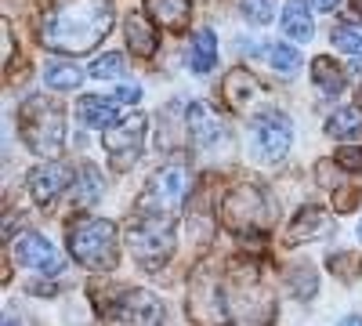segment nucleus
Listing matches in <instances>:
<instances>
[{"instance_id": "473e14b6", "label": "nucleus", "mask_w": 362, "mask_h": 326, "mask_svg": "<svg viewBox=\"0 0 362 326\" xmlns=\"http://www.w3.org/2000/svg\"><path fill=\"white\" fill-rule=\"evenodd\" d=\"M116 98H119V102H138V98H141V87H138V83H119Z\"/></svg>"}, {"instance_id": "4c0bfd02", "label": "nucleus", "mask_w": 362, "mask_h": 326, "mask_svg": "<svg viewBox=\"0 0 362 326\" xmlns=\"http://www.w3.org/2000/svg\"><path fill=\"white\" fill-rule=\"evenodd\" d=\"M358 240H362V221H358Z\"/></svg>"}, {"instance_id": "f257e3e1", "label": "nucleus", "mask_w": 362, "mask_h": 326, "mask_svg": "<svg viewBox=\"0 0 362 326\" xmlns=\"http://www.w3.org/2000/svg\"><path fill=\"white\" fill-rule=\"evenodd\" d=\"M112 29L109 0H51L40 18V40L51 51L83 54L98 47Z\"/></svg>"}, {"instance_id": "2eb2a0df", "label": "nucleus", "mask_w": 362, "mask_h": 326, "mask_svg": "<svg viewBox=\"0 0 362 326\" xmlns=\"http://www.w3.org/2000/svg\"><path fill=\"white\" fill-rule=\"evenodd\" d=\"M185 131L192 134L196 145H214V141H221L225 124H221V116L210 109L206 102H192L189 112H185Z\"/></svg>"}, {"instance_id": "1a4fd4ad", "label": "nucleus", "mask_w": 362, "mask_h": 326, "mask_svg": "<svg viewBox=\"0 0 362 326\" xmlns=\"http://www.w3.org/2000/svg\"><path fill=\"white\" fill-rule=\"evenodd\" d=\"M185 199H189V174H185V167L170 163V167H163V170H156L153 177H148L138 206L141 211H156V214L177 218Z\"/></svg>"}, {"instance_id": "2f4dec72", "label": "nucleus", "mask_w": 362, "mask_h": 326, "mask_svg": "<svg viewBox=\"0 0 362 326\" xmlns=\"http://www.w3.org/2000/svg\"><path fill=\"white\" fill-rule=\"evenodd\" d=\"M334 163H341L344 170H358L362 174V145H341Z\"/></svg>"}, {"instance_id": "f3484780", "label": "nucleus", "mask_w": 362, "mask_h": 326, "mask_svg": "<svg viewBox=\"0 0 362 326\" xmlns=\"http://www.w3.org/2000/svg\"><path fill=\"white\" fill-rule=\"evenodd\" d=\"M116 102H119V98L83 95L80 105H76V112H80V120H83L90 131H109V127H116V120H119V105H116Z\"/></svg>"}, {"instance_id": "39448f33", "label": "nucleus", "mask_w": 362, "mask_h": 326, "mask_svg": "<svg viewBox=\"0 0 362 326\" xmlns=\"http://www.w3.org/2000/svg\"><path fill=\"white\" fill-rule=\"evenodd\" d=\"M18 131L40 160H58L66 149V109L44 95L29 98L18 109Z\"/></svg>"}, {"instance_id": "dca6fc26", "label": "nucleus", "mask_w": 362, "mask_h": 326, "mask_svg": "<svg viewBox=\"0 0 362 326\" xmlns=\"http://www.w3.org/2000/svg\"><path fill=\"white\" fill-rule=\"evenodd\" d=\"M105 196V177L95 163H80V170L73 174V206L76 211H87Z\"/></svg>"}, {"instance_id": "e433bc0d", "label": "nucleus", "mask_w": 362, "mask_h": 326, "mask_svg": "<svg viewBox=\"0 0 362 326\" xmlns=\"http://www.w3.org/2000/svg\"><path fill=\"white\" fill-rule=\"evenodd\" d=\"M341 326H362V315H348V319H344Z\"/></svg>"}, {"instance_id": "0eeeda50", "label": "nucleus", "mask_w": 362, "mask_h": 326, "mask_svg": "<svg viewBox=\"0 0 362 326\" xmlns=\"http://www.w3.org/2000/svg\"><path fill=\"white\" fill-rule=\"evenodd\" d=\"M98 315L102 326H163V305L148 290H116Z\"/></svg>"}, {"instance_id": "c756f323", "label": "nucleus", "mask_w": 362, "mask_h": 326, "mask_svg": "<svg viewBox=\"0 0 362 326\" xmlns=\"http://www.w3.org/2000/svg\"><path fill=\"white\" fill-rule=\"evenodd\" d=\"M119 73H124V54H102L90 62V76L95 80H112Z\"/></svg>"}, {"instance_id": "5701e85b", "label": "nucleus", "mask_w": 362, "mask_h": 326, "mask_svg": "<svg viewBox=\"0 0 362 326\" xmlns=\"http://www.w3.org/2000/svg\"><path fill=\"white\" fill-rule=\"evenodd\" d=\"M312 80H315V87L322 95H341L344 91V69L329 54H319L312 62Z\"/></svg>"}, {"instance_id": "4be33fe9", "label": "nucleus", "mask_w": 362, "mask_h": 326, "mask_svg": "<svg viewBox=\"0 0 362 326\" xmlns=\"http://www.w3.org/2000/svg\"><path fill=\"white\" fill-rule=\"evenodd\" d=\"M283 29H286V37L290 40H312V33H315V22H312V15H308V8H305V0H290V4L283 8Z\"/></svg>"}, {"instance_id": "72a5a7b5", "label": "nucleus", "mask_w": 362, "mask_h": 326, "mask_svg": "<svg viewBox=\"0 0 362 326\" xmlns=\"http://www.w3.org/2000/svg\"><path fill=\"white\" fill-rule=\"evenodd\" d=\"M355 203H358V192H355V189H341V199H337V211H351Z\"/></svg>"}, {"instance_id": "a211bd4d", "label": "nucleus", "mask_w": 362, "mask_h": 326, "mask_svg": "<svg viewBox=\"0 0 362 326\" xmlns=\"http://www.w3.org/2000/svg\"><path fill=\"white\" fill-rule=\"evenodd\" d=\"M124 33H127V47H131L134 54H141V58L156 54L160 37H156L153 22H148L145 15H127V18H124Z\"/></svg>"}, {"instance_id": "a878e982", "label": "nucleus", "mask_w": 362, "mask_h": 326, "mask_svg": "<svg viewBox=\"0 0 362 326\" xmlns=\"http://www.w3.org/2000/svg\"><path fill=\"white\" fill-rule=\"evenodd\" d=\"M83 73L69 62H47L44 66V83L54 87V91H73V87H80Z\"/></svg>"}, {"instance_id": "58836bf2", "label": "nucleus", "mask_w": 362, "mask_h": 326, "mask_svg": "<svg viewBox=\"0 0 362 326\" xmlns=\"http://www.w3.org/2000/svg\"><path fill=\"white\" fill-rule=\"evenodd\" d=\"M358 8H362V0H358Z\"/></svg>"}, {"instance_id": "7ed1b4c3", "label": "nucleus", "mask_w": 362, "mask_h": 326, "mask_svg": "<svg viewBox=\"0 0 362 326\" xmlns=\"http://www.w3.org/2000/svg\"><path fill=\"white\" fill-rule=\"evenodd\" d=\"M276 214L279 203L254 182H239L221 196V225L239 240H261Z\"/></svg>"}, {"instance_id": "4468645a", "label": "nucleus", "mask_w": 362, "mask_h": 326, "mask_svg": "<svg viewBox=\"0 0 362 326\" xmlns=\"http://www.w3.org/2000/svg\"><path fill=\"white\" fill-rule=\"evenodd\" d=\"M329 228H334V218H329L322 206H300V211L293 214V221H290V228H286V243L297 247V243L319 240V235H326Z\"/></svg>"}, {"instance_id": "6e6552de", "label": "nucleus", "mask_w": 362, "mask_h": 326, "mask_svg": "<svg viewBox=\"0 0 362 326\" xmlns=\"http://www.w3.org/2000/svg\"><path fill=\"white\" fill-rule=\"evenodd\" d=\"M189 315L199 326H221L228 322L225 315V298H221V279L214 261H203L189 279Z\"/></svg>"}, {"instance_id": "9d476101", "label": "nucleus", "mask_w": 362, "mask_h": 326, "mask_svg": "<svg viewBox=\"0 0 362 326\" xmlns=\"http://www.w3.org/2000/svg\"><path fill=\"white\" fill-rule=\"evenodd\" d=\"M102 149H105L112 170H127V167H134V160H138L141 149H145V116L134 112V116H127V120H119L112 131H105Z\"/></svg>"}, {"instance_id": "423d86ee", "label": "nucleus", "mask_w": 362, "mask_h": 326, "mask_svg": "<svg viewBox=\"0 0 362 326\" xmlns=\"http://www.w3.org/2000/svg\"><path fill=\"white\" fill-rule=\"evenodd\" d=\"M69 254L95 272H112L119 264V243H116V225L105 218H76L66 232Z\"/></svg>"}, {"instance_id": "393cba45", "label": "nucleus", "mask_w": 362, "mask_h": 326, "mask_svg": "<svg viewBox=\"0 0 362 326\" xmlns=\"http://www.w3.org/2000/svg\"><path fill=\"white\" fill-rule=\"evenodd\" d=\"M358 131H362V109L358 105H344V109H337L326 120V134L329 138H351Z\"/></svg>"}, {"instance_id": "20e7f679", "label": "nucleus", "mask_w": 362, "mask_h": 326, "mask_svg": "<svg viewBox=\"0 0 362 326\" xmlns=\"http://www.w3.org/2000/svg\"><path fill=\"white\" fill-rule=\"evenodd\" d=\"M127 247L138 257L141 269L156 272L160 264H167L174 257V247H177V218L134 206V218L127 221Z\"/></svg>"}, {"instance_id": "f704fd0d", "label": "nucleus", "mask_w": 362, "mask_h": 326, "mask_svg": "<svg viewBox=\"0 0 362 326\" xmlns=\"http://www.w3.org/2000/svg\"><path fill=\"white\" fill-rule=\"evenodd\" d=\"M312 8L315 11H334V8H341V0H312Z\"/></svg>"}, {"instance_id": "c85d7f7f", "label": "nucleus", "mask_w": 362, "mask_h": 326, "mask_svg": "<svg viewBox=\"0 0 362 326\" xmlns=\"http://www.w3.org/2000/svg\"><path fill=\"white\" fill-rule=\"evenodd\" d=\"M268 62L276 66L279 73H293V69L300 66V54H297V47H290V44H272Z\"/></svg>"}, {"instance_id": "bb28decb", "label": "nucleus", "mask_w": 362, "mask_h": 326, "mask_svg": "<svg viewBox=\"0 0 362 326\" xmlns=\"http://www.w3.org/2000/svg\"><path fill=\"white\" fill-rule=\"evenodd\" d=\"M326 264H329V272H334L337 279H348V283L362 272V257H358L355 250H337V254H329Z\"/></svg>"}, {"instance_id": "b1692460", "label": "nucleus", "mask_w": 362, "mask_h": 326, "mask_svg": "<svg viewBox=\"0 0 362 326\" xmlns=\"http://www.w3.org/2000/svg\"><path fill=\"white\" fill-rule=\"evenodd\" d=\"M286 286H290V293L297 301L315 298V290H319L315 269H312V264H290V269H286Z\"/></svg>"}, {"instance_id": "ddd939ff", "label": "nucleus", "mask_w": 362, "mask_h": 326, "mask_svg": "<svg viewBox=\"0 0 362 326\" xmlns=\"http://www.w3.org/2000/svg\"><path fill=\"white\" fill-rule=\"evenodd\" d=\"M25 182H29V192H33V199L40 206H51L58 199V192H66V185L73 182V170L62 163H37Z\"/></svg>"}, {"instance_id": "9b49d317", "label": "nucleus", "mask_w": 362, "mask_h": 326, "mask_svg": "<svg viewBox=\"0 0 362 326\" xmlns=\"http://www.w3.org/2000/svg\"><path fill=\"white\" fill-rule=\"evenodd\" d=\"M290 138L293 127L283 112H261L250 124V141H254V156L261 163H276L290 153Z\"/></svg>"}, {"instance_id": "412c9836", "label": "nucleus", "mask_w": 362, "mask_h": 326, "mask_svg": "<svg viewBox=\"0 0 362 326\" xmlns=\"http://www.w3.org/2000/svg\"><path fill=\"white\" fill-rule=\"evenodd\" d=\"M145 11L153 15L163 29H181L189 22L192 4H189V0H145Z\"/></svg>"}, {"instance_id": "6ab92c4d", "label": "nucleus", "mask_w": 362, "mask_h": 326, "mask_svg": "<svg viewBox=\"0 0 362 326\" xmlns=\"http://www.w3.org/2000/svg\"><path fill=\"white\" fill-rule=\"evenodd\" d=\"M221 95H225V102H228L232 109L243 112V109L250 105V98L257 95V83H254V76H250L247 69H232V73L225 76V83H221Z\"/></svg>"}, {"instance_id": "f8f14e48", "label": "nucleus", "mask_w": 362, "mask_h": 326, "mask_svg": "<svg viewBox=\"0 0 362 326\" xmlns=\"http://www.w3.org/2000/svg\"><path fill=\"white\" fill-rule=\"evenodd\" d=\"M11 254H15L18 264H25V269H37V272H54L58 264H62L58 250L44 240L40 232H25V235H18V240L11 243Z\"/></svg>"}, {"instance_id": "aec40b11", "label": "nucleus", "mask_w": 362, "mask_h": 326, "mask_svg": "<svg viewBox=\"0 0 362 326\" xmlns=\"http://www.w3.org/2000/svg\"><path fill=\"white\" fill-rule=\"evenodd\" d=\"M189 66L199 76L218 66V37L210 33V29H199V33L192 37V44H189Z\"/></svg>"}, {"instance_id": "f03ea898", "label": "nucleus", "mask_w": 362, "mask_h": 326, "mask_svg": "<svg viewBox=\"0 0 362 326\" xmlns=\"http://www.w3.org/2000/svg\"><path fill=\"white\" fill-rule=\"evenodd\" d=\"M221 298L232 326H272L279 315L276 293L261 279V269L247 257H232L221 272Z\"/></svg>"}, {"instance_id": "7c9ffc66", "label": "nucleus", "mask_w": 362, "mask_h": 326, "mask_svg": "<svg viewBox=\"0 0 362 326\" xmlns=\"http://www.w3.org/2000/svg\"><path fill=\"white\" fill-rule=\"evenodd\" d=\"M239 8H243V15L257 25H264L272 18V0H239Z\"/></svg>"}, {"instance_id": "cd10ccee", "label": "nucleus", "mask_w": 362, "mask_h": 326, "mask_svg": "<svg viewBox=\"0 0 362 326\" xmlns=\"http://www.w3.org/2000/svg\"><path fill=\"white\" fill-rule=\"evenodd\" d=\"M334 47H341L351 58H362V25H355V22L337 25L334 29Z\"/></svg>"}, {"instance_id": "c9c22d12", "label": "nucleus", "mask_w": 362, "mask_h": 326, "mask_svg": "<svg viewBox=\"0 0 362 326\" xmlns=\"http://www.w3.org/2000/svg\"><path fill=\"white\" fill-rule=\"evenodd\" d=\"M4 326H33V322H25L22 315H15V312H8V315H4Z\"/></svg>"}]
</instances>
